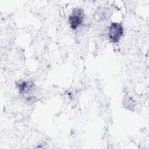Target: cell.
<instances>
[{
	"label": "cell",
	"instance_id": "cell-1",
	"mask_svg": "<svg viewBox=\"0 0 149 149\" xmlns=\"http://www.w3.org/2000/svg\"><path fill=\"white\" fill-rule=\"evenodd\" d=\"M124 33V29L120 22H112L108 29V37L112 43L116 44L120 40Z\"/></svg>",
	"mask_w": 149,
	"mask_h": 149
},
{
	"label": "cell",
	"instance_id": "cell-5",
	"mask_svg": "<svg viewBox=\"0 0 149 149\" xmlns=\"http://www.w3.org/2000/svg\"><path fill=\"white\" fill-rule=\"evenodd\" d=\"M123 103L125 104V106L127 108H133L135 106V101L130 97H126L125 102Z\"/></svg>",
	"mask_w": 149,
	"mask_h": 149
},
{
	"label": "cell",
	"instance_id": "cell-3",
	"mask_svg": "<svg viewBox=\"0 0 149 149\" xmlns=\"http://www.w3.org/2000/svg\"><path fill=\"white\" fill-rule=\"evenodd\" d=\"M16 88L20 94L30 93L34 88L35 84L32 80H22L16 83Z\"/></svg>",
	"mask_w": 149,
	"mask_h": 149
},
{
	"label": "cell",
	"instance_id": "cell-2",
	"mask_svg": "<svg viewBox=\"0 0 149 149\" xmlns=\"http://www.w3.org/2000/svg\"><path fill=\"white\" fill-rule=\"evenodd\" d=\"M84 10L80 8H76L73 9L68 19V23L73 30H76L83 23L84 20Z\"/></svg>",
	"mask_w": 149,
	"mask_h": 149
},
{
	"label": "cell",
	"instance_id": "cell-4",
	"mask_svg": "<svg viewBox=\"0 0 149 149\" xmlns=\"http://www.w3.org/2000/svg\"><path fill=\"white\" fill-rule=\"evenodd\" d=\"M98 16L102 20L108 19V18L110 16L109 9L107 8H101L98 10Z\"/></svg>",
	"mask_w": 149,
	"mask_h": 149
}]
</instances>
